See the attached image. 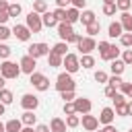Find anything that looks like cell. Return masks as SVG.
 I'll list each match as a JSON object with an SVG mask.
<instances>
[{"label":"cell","instance_id":"ffe728a7","mask_svg":"<svg viewBox=\"0 0 132 132\" xmlns=\"http://www.w3.org/2000/svg\"><path fill=\"white\" fill-rule=\"evenodd\" d=\"M109 68H111V72H113L116 76H122V72H124L126 64H124V60H120V58H118V60H111V66H109Z\"/></svg>","mask_w":132,"mask_h":132},{"label":"cell","instance_id":"836d02e7","mask_svg":"<svg viewBox=\"0 0 132 132\" xmlns=\"http://www.w3.org/2000/svg\"><path fill=\"white\" fill-rule=\"evenodd\" d=\"M12 54V50L6 43H0V60H8V56Z\"/></svg>","mask_w":132,"mask_h":132},{"label":"cell","instance_id":"4316f807","mask_svg":"<svg viewBox=\"0 0 132 132\" xmlns=\"http://www.w3.org/2000/svg\"><path fill=\"white\" fill-rule=\"evenodd\" d=\"M12 99H14L12 91H8V89H2V91H0V101H2L4 105H10V103H12Z\"/></svg>","mask_w":132,"mask_h":132},{"label":"cell","instance_id":"680465c9","mask_svg":"<svg viewBox=\"0 0 132 132\" xmlns=\"http://www.w3.org/2000/svg\"><path fill=\"white\" fill-rule=\"evenodd\" d=\"M0 132H6V124H2V122H0Z\"/></svg>","mask_w":132,"mask_h":132},{"label":"cell","instance_id":"91938a15","mask_svg":"<svg viewBox=\"0 0 132 132\" xmlns=\"http://www.w3.org/2000/svg\"><path fill=\"white\" fill-rule=\"evenodd\" d=\"M103 4H116V0H103Z\"/></svg>","mask_w":132,"mask_h":132},{"label":"cell","instance_id":"816d5d0a","mask_svg":"<svg viewBox=\"0 0 132 132\" xmlns=\"http://www.w3.org/2000/svg\"><path fill=\"white\" fill-rule=\"evenodd\" d=\"M8 6H10V4H8V0H0V12H6V10H8Z\"/></svg>","mask_w":132,"mask_h":132},{"label":"cell","instance_id":"6f0895ef","mask_svg":"<svg viewBox=\"0 0 132 132\" xmlns=\"http://www.w3.org/2000/svg\"><path fill=\"white\" fill-rule=\"evenodd\" d=\"M128 111H130V116H132V99L128 101Z\"/></svg>","mask_w":132,"mask_h":132},{"label":"cell","instance_id":"1f68e13d","mask_svg":"<svg viewBox=\"0 0 132 132\" xmlns=\"http://www.w3.org/2000/svg\"><path fill=\"white\" fill-rule=\"evenodd\" d=\"M116 6H118V10L128 12V10L132 8V0H118V2H116Z\"/></svg>","mask_w":132,"mask_h":132},{"label":"cell","instance_id":"94428289","mask_svg":"<svg viewBox=\"0 0 132 132\" xmlns=\"http://www.w3.org/2000/svg\"><path fill=\"white\" fill-rule=\"evenodd\" d=\"M95 132H97V130H95ZM99 132H103V130H99Z\"/></svg>","mask_w":132,"mask_h":132},{"label":"cell","instance_id":"52a82bcc","mask_svg":"<svg viewBox=\"0 0 132 132\" xmlns=\"http://www.w3.org/2000/svg\"><path fill=\"white\" fill-rule=\"evenodd\" d=\"M76 45H78V52H80V56H85V54H91L93 50H97V41H95V37H89V35L80 37V41H78Z\"/></svg>","mask_w":132,"mask_h":132},{"label":"cell","instance_id":"83f0119b","mask_svg":"<svg viewBox=\"0 0 132 132\" xmlns=\"http://www.w3.org/2000/svg\"><path fill=\"white\" fill-rule=\"evenodd\" d=\"M99 31H101V23H99V21H95V23L87 25V35H89V37H95Z\"/></svg>","mask_w":132,"mask_h":132},{"label":"cell","instance_id":"9f6ffc18","mask_svg":"<svg viewBox=\"0 0 132 132\" xmlns=\"http://www.w3.org/2000/svg\"><path fill=\"white\" fill-rule=\"evenodd\" d=\"M4 80H6V78H4V76H2V74H0V91H2V89H4Z\"/></svg>","mask_w":132,"mask_h":132},{"label":"cell","instance_id":"8fae6325","mask_svg":"<svg viewBox=\"0 0 132 132\" xmlns=\"http://www.w3.org/2000/svg\"><path fill=\"white\" fill-rule=\"evenodd\" d=\"M12 35H14L19 41H29V39H31V31H29V27H27V25H19V23L12 27Z\"/></svg>","mask_w":132,"mask_h":132},{"label":"cell","instance_id":"9c48e42d","mask_svg":"<svg viewBox=\"0 0 132 132\" xmlns=\"http://www.w3.org/2000/svg\"><path fill=\"white\" fill-rule=\"evenodd\" d=\"M19 66H21V72H25V74H33L35 72V66H37V60L35 58H31L29 54H25L23 58H21V62H19Z\"/></svg>","mask_w":132,"mask_h":132},{"label":"cell","instance_id":"60d3db41","mask_svg":"<svg viewBox=\"0 0 132 132\" xmlns=\"http://www.w3.org/2000/svg\"><path fill=\"white\" fill-rule=\"evenodd\" d=\"M64 113H66V116H74V113H76L74 101H70V103H64Z\"/></svg>","mask_w":132,"mask_h":132},{"label":"cell","instance_id":"e575fe53","mask_svg":"<svg viewBox=\"0 0 132 132\" xmlns=\"http://www.w3.org/2000/svg\"><path fill=\"white\" fill-rule=\"evenodd\" d=\"M12 35V29H8L6 25H0V41H6Z\"/></svg>","mask_w":132,"mask_h":132},{"label":"cell","instance_id":"6125c7cd","mask_svg":"<svg viewBox=\"0 0 132 132\" xmlns=\"http://www.w3.org/2000/svg\"><path fill=\"white\" fill-rule=\"evenodd\" d=\"M128 132H132V128H130V130H128Z\"/></svg>","mask_w":132,"mask_h":132},{"label":"cell","instance_id":"cb8c5ba5","mask_svg":"<svg viewBox=\"0 0 132 132\" xmlns=\"http://www.w3.org/2000/svg\"><path fill=\"white\" fill-rule=\"evenodd\" d=\"M21 122H23V126H33V124L37 122V116H35L33 111H25V113L21 116Z\"/></svg>","mask_w":132,"mask_h":132},{"label":"cell","instance_id":"d6a6232c","mask_svg":"<svg viewBox=\"0 0 132 132\" xmlns=\"http://www.w3.org/2000/svg\"><path fill=\"white\" fill-rule=\"evenodd\" d=\"M120 43H122L124 47H132V33H122Z\"/></svg>","mask_w":132,"mask_h":132},{"label":"cell","instance_id":"f5cc1de1","mask_svg":"<svg viewBox=\"0 0 132 132\" xmlns=\"http://www.w3.org/2000/svg\"><path fill=\"white\" fill-rule=\"evenodd\" d=\"M103 132H118V130H116V126H111V124H109V126H105V128H103Z\"/></svg>","mask_w":132,"mask_h":132},{"label":"cell","instance_id":"44dd1931","mask_svg":"<svg viewBox=\"0 0 132 132\" xmlns=\"http://www.w3.org/2000/svg\"><path fill=\"white\" fill-rule=\"evenodd\" d=\"M21 130H23V122L21 120L12 118V120L6 122V132H21Z\"/></svg>","mask_w":132,"mask_h":132},{"label":"cell","instance_id":"f6af8a7d","mask_svg":"<svg viewBox=\"0 0 132 132\" xmlns=\"http://www.w3.org/2000/svg\"><path fill=\"white\" fill-rule=\"evenodd\" d=\"M116 93H118V91H116V87H111V85H107V87H105V97L113 99V97H116Z\"/></svg>","mask_w":132,"mask_h":132},{"label":"cell","instance_id":"d590c367","mask_svg":"<svg viewBox=\"0 0 132 132\" xmlns=\"http://www.w3.org/2000/svg\"><path fill=\"white\" fill-rule=\"evenodd\" d=\"M116 10H118V6H116V4H103V14L113 16V14H116Z\"/></svg>","mask_w":132,"mask_h":132},{"label":"cell","instance_id":"5b68a950","mask_svg":"<svg viewBox=\"0 0 132 132\" xmlns=\"http://www.w3.org/2000/svg\"><path fill=\"white\" fill-rule=\"evenodd\" d=\"M62 66L66 68V72H68V74H74V72L80 68V58H78L76 54H70V52H68V54L64 56V62H62Z\"/></svg>","mask_w":132,"mask_h":132},{"label":"cell","instance_id":"b9f144b4","mask_svg":"<svg viewBox=\"0 0 132 132\" xmlns=\"http://www.w3.org/2000/svg\"><path fill=\"white\" fill-rule=\"evenodd\" d=\"M109 45H111V43H107V41H99V45H97V47H99V56H101V58H103V56L107 54Z\"/></svg>","mask_w":132,"mask_h":132},{"label":"cell","instance_id":"bcb514c9","mask_svg":"<svg viewBox=\"0 0 132 132\" xmlns=\"http://www.w3.org/2000/svg\"><path fill=\"white\" fill-rule=\"evenodd\" d=\"M113 103H116V107H118V105H124V103H126V97H124L122 93H116V97H113Z\"/></svg>","mask_w":132,"mask_h":132},{"label":"cell","instance_id":"30bf717a","mask_svg":"<svg viewBox=\"0 0 132 132\" xmlns=\"http://www.w3.org/2000/svg\"><path fill=\"white\" fill-rule=\"evenodd\" d=\"M80 122H82V128H85L87 132H95V130L99 128V118H97V116L85 113V116L80 118Z\"/></svg>","mask_w":132,"mask_h":132},{"label":"cell","instance_id":"11a10c76","mask_svg":"<svg viewBox=\"0 0 132 132\" xmlns=\"http://www.w3.org/2000/svg\"><path fill=\"white\" fill-rule=\"evenodd\" d=\"M21 132H35V130H33V126H25Z\"/></svg>","mask_w":132,"mask_h":132},{"label":"cell","instance_id":"2e32d148","mask_svg":"<svg viewBox=\"0 0 132 132\" xmlns=\"http://www.w3.org/2000/svg\"><path fill=\"white\" fill-rule=\"evenodd\" d=\"M120 25L126 33H132V14L130 12H122L120 14Z\"/></svg>","mask_w":132,"mask_h":132},{"label":"cell","instance_id":"484cf974","mask_svg":"<svg viewBox=\"0 0 132 132\" xmlns=\"http://www.w3.org/2000/svg\"><path fill=\"white\" fill-rule=\"evenodd\" d=\"M66 50H68V43H66V41H58V43L52 47V52H54V54H58V56H62V58L68 54Z\"/></svg>","mask_w":132,"mask_h":132},{"label":"cell","instance_id":"ba28073f","mask_svg":"<svg viewBox=\"0 0 132 132\" xmlns=\"http://www.w3.org/2000/svg\"><path fill=\"white\" fill-rule=\"evenodd\" d=\"M21 107H23L25 111H35V109L39 107V97H37V95H31V93H25V95L21 97Z\"/></svg>","mask_w":132,"mask_h":132},{"label":"cell","instance_id":"7c38bea8","mask_svg":"<svg viewBox=\"0 0 132 132\" xmlns=\"http://www.w3.org/2000/svg\"><path fill=\"white\" fill-rule=\"evenodd\" d=\"M74 107H76V113H91V107H93V103H91V99H87V97H76L74 99Z\"/></svg>","mask_w":132,"mask_h":132},{"label":"cell","instance_id":"f35d334b","mask_svg":"<svg viewBox=\"0 0 132 132\" xmlns=\"http://www.w3.org/2000/svg\"><path fill=\"white\" fill-rule=\"evenodd\" d=\"M95 80H97V82H107V80H109V76H107V72L97 70V72H95Z\"/></svg>","mask_w":132,"mask_h":132},{"label":"cell","instance_id":"8992f818","mask_svg":"<svg viewBox=\"0 0 132 132\" xmlns=\"http://www.w3.org/2000/svg\"><path fill=\"white\" fill-rule=\"evenodd\" d=\"M29 82H31L37 91H47V89H50V78H47L45 74H41V72H33V74L29 76Z\"/></svg>","mask_w":132,"mask_h":132},{"label":"cell","instance_id":"ac0fdd59","mask_svg":"<svg viewBox=\"0 0 132 132\" xmlns=\"http://www.w3.org/2000/svg\"><path fill=\"white\" fill-rule=\"evenodd\" d=\"M41 21H43V27H50V29H52V27H58V19H56L54 12H50V10L41 14Z\"/></svg>","mask_w":132,"mask_h":132},{"label":"cell","instance_id":"74e56055","mask_svg":"<svg viewBox=\"0 0 132 132\" xmlns=\"http://www.w3.org/2000/svg\"><path fill=\"white\" fill-rule=\"evenodd\" d=\"M116 116H122V118L130 116V111H128V103H124V105H118V107H116Z\"/></svg>","mask_w":132,"mask_h":132},{"label":"cell","instance_id":"4dcf8cb0","mask_svg":"<svg viewBox=\"0 0 132 132\" xmlns=\"http://www.w3.org/2000/svg\"><path fill=\"white\" fill-rule=\"evenodd\" d=\"M66 126H68V128H76V126H80V116H78V113H74V116H66Z\"/></svg>","mask_w":132,"mask_h":132},{"label":"cell","instance_id":"d6986e66","mask_svg":"<svg viewBox=\"0 0 132 132\" xmlns=\"http://www.w3.org/2000/svg\"><path fill=\"white\" fill-rule=\"evenodd\" d=\"M78 21H80V23H82V25L87 27V25L95 23V21H97V16H95V12H93V10H82V12H80V19H78Z\"/></svg>","mask_w":132,"mask_h":132},{"label":"cell","instance_id":"7a4b0ae2","mask_svg":"<svg viewBox=\"0 0 132 132\" xmlns=\"http://www.w3.org/2000/svg\"><path fill=\"white\" fill-rule=\"evenodd\" d=\"M0 74H2L4 78H8V80L19 78V76H21V66H16V64L10 62V60H4V62L0 64Z\"/></svg>","mask_w":132,"mask_h":132},{"label":"cell","instance_id":"8d00e7d4","mask_svg":"<svg viewBox=\"0 0 132 132\" xmlns=\"http://www.w3.org/2000/svg\"><path fill=\"white\" fill-rule=\"evenodd\" d=\"M54 16L58 19V23H64L66 21V8H56L54 10Z\"/></svg>","mask_w":132,"mask_h":132},{"label":"cell","instance_id":"9a60e30c","mask_svg":"<svg viewBox=\"0 0 132 132\" xmlns=\"http://www.w3.org/2000/svg\"><path fill=\"white\" fill-rule=\"evenodd\" d=\"M66 120H62V118H52V122H50V130L52 132H66Z\"/></svg>","mask_w":132,"mask_h":132},{"label":"cell","instance_id":"7dc6e473","mask_svg":"<svg viewBox=\"0 0 132 132\" xmlns=\"http://www.w3.org/2000/svg\"><path fill=\"white\" fill-rule=\"evenodd\" d=\"M70 4H72L74 8H78V10H80V8H85V6H87V0H70Z\"/></svg>","mask_w":132,"mask_h":132},{"label":"cell","instance_id":"603a6c76","mask_svg":"<svg viewBox=\"0 0 132 132\" xmlns=\"http://www.w3.org/2000/svg\"><path fill=\"white\" fill-rule=\"evenodd\" d=\"M62 62H64V58H62V56H58V54L50 52V56H47V64H50L52 68H58V66H62Z\"/></svg>","mask_w":132,"mask_h":132},{"label":"cell","instance_id":"e0dca14e","mask_svg":"<svg viewBox=\"0 0 132 132\" xmlns=\"http://www.w3.org/2000/svg\"><path fill=\"white\" fill-rule=\"evenodd\" d=\"M78 19H80V10L74 8V6H68V8H66V23L72 25V23H76Z\"/></svg>","mask_w":132,"mask_h":132},{"label":"cell","instance_id":"ab89813d","mask_svg":"<svg viewBox=\"0 0 132 132\" xmlns=\"http://www.w3.org/2000/svg\"><path fill=\"white\" fill-rule=\"evenodd\" d=\"M62 95V99H64V103H70V101H74L76 99V95H74V91H64V93H60Z\"/></svg>","mask_w":132,"mask_h":132},{"label":"cell","instance_id":"4fadbf2b","mask_svg":"<svg viewBox=\"0 0 132 132\" xmlns=\"http://www.w3.org/2000/svg\"><path fill=\"white\" fill-rule=\"evenodd\" d=\"M113 118H116V109H111V107H103L101 113H99V122L105 124V126H109L113 122Z\"/></svg>","mask_w":132,"mask_h":132},{"label":"cell","instance_id":"c3c4849f","mask_svg":"<svg viewBox=\"0 0 132 132\" xmlns=\"http://www.w3.org/2000/svg\"><path fill=\"white\" fill-rule=\"evenodd\" d=\"M35 132H52V130H50L47 124H37V126H35Z\"/></svg>","mask_w":132,"mask_h":132},{"label":"cell","instance_id":"3957f363","mask_svg":"<svg viewBox=\"0 0 132 132\" xmlns=\"http://www.w3.org/2000/svg\"><path fill=\"white\" fill-rule=\"evenodd\" d=\"M25 25L29 27V31L31 33H39L41 29H43V21H41V14H37V12H29L27 14V19H25Z\"/></svg>","mask_w":132,"mask_h":132},{"label":"cell","instance_id":"d4e9b609","mask_svg":"<svg viewBox=\"0 0 132 132\" xmlns=\"http://www.w3.org/2000/svg\"><path fill=\"white\" fill-rule=\"evenodd\" d=\"M33 12H37V14L47 12V2L45 0H33Z\"/></svg>","mask_w":132,"mask_h":132},{"label":"cell","instance_id":"f1b7e54d","mask_svg":"<svg viewBox=\"0 0 132 132\" xmlns=\"http://www.w3.org/2000/svg\"><path fill=\"white\" fill-rule=\"evenodd\" d=\"M80 66H82V68H93V66H95V58H93L91 54L80 56Z\"/></svg>","mask_w":132,"mask_h":132},{"label":"cell","instance_id":"6da1fadb","mask_svg":"<svg viewBox=\"0 0 132 132\" xmlns=\"http://www.w3.org/2000/svg\"><path fill=\"white\" fill-rule=\"evenodd\" d=\"M74 89H76V82H74L72 74L60 72L58 78H56V91H58V93H64V91H74Z\"/></svg>","mask_w":132,"mask_h":132},{"label":"cell","instance_id":"7402d4cb","mask_svg":"<svg viewBox=\"0 0 132 132\" xmlns=\"http://www.w3.org/2000/svg\"><path fill=\"white\" fill-rule=\"evenodd\" d=\"M118 56H120V47H118V45H109L107 54H105L101 60H105V62H111V60H118Z\"/></svg>","mask_w":132,"mask_h":132},{"label":"cell","instance_id":"5bb4252c","mask_svg":"<svg viewBox=\"0 0 132 132\" xmlns=\"http://www.w3.org/2000/svg\"><path fill=\"white\" fill-rule=\"evenodd\" d=\"M122 33H124V29H122L120 21H113V23H109V27H107V35H109L111 39H116V37H122Z\"/></svg>","mask_w":132,"mask_h":132},{"label":"cell","instance_id":"f907efd6","mask_svg":"<svg viewBox=\"0 0 132 132\" xmlns=\"http://www.w3.org/2000/svg\"><path fill=\"white\" fill-rule=\"evenodd\" d=\"M8 19H10V14H8V10H6V12H0V25H4V23H6Z\"/></svg>","mask_w":132,"mask_h":132},{"label":"cell","instance_id":"681fc988","mask_svg":"<svg viewBox=\"0 0 132 132\" xmlns=\"http://www.w3.org/2000/svg\"><path fill=\"white\" fill-rule=\"evenodd\" d=\"M68 4H70V0H56L58 8H68Z\"/></svg>","mask_w":132,"mask_h":132},{"label":"cell","instance_id":"277c9868","mask_svg":"<svg viewBox=\"0 0 132 132\" xmlns=\"http://www.w3.org/2000/svg\"><path fill=\"white\" fill-rule=\"evenodd\" d=\"M50 52H52V50H50V45H47V43H31V45L27 47V54H29L31 58H35V60H37V58H41V56H45V58H47V56H50Z\"/></svg>","mask_w":132,"mask_h":132},{"label":"cell","instance_id":"ee69618b","mask_svg":"<svg viewBox=\"0 0 132 132\" xmlns=\"http://www.w3.org/2000/svg\"><path fill=\"white\" fill-rule=\"evenodd\" d=\"M122 82H124V80H122V76H116V74H113V76H109V80H107V85H111V87H120Z\"/></svg>","mask_w":132,"mask_h":132},{"label":"cell","instance_id":"7bdbcfd3","mask_svg":"<svg viewBox=\"0 0 132 132\" xmlns=\"http://www.w3.org/2000/svg\"><path fill=\"white\" fill-rule=\"evenodd\" d=\"M122 60H124L126 66L132 64V50H124V52H122Z\"/></svg>","mask_w":132,"mask_h":132},{"label":"cell","instance_id":"db71d44e","mask_svg":"<svg viewBox=\"0 0 132 132\" xmlns=\"http://www.w3.org/2000/svg\"><path fill=\"white\" fill-rule=\"evenodd\" d=\"M4 111H6V105H4V103H2V101H0V118H2V116H4Z\"/></svg>","mask_w":132,"mask_h":132},{"label":"cell","instance_id":"f546056e","mask_svg":"<svg viewBox=\"0 0 132 132\" xmlns=\"http://www.w3.org/2000/svg\"><path fill=\"white\" fill-rule=\"evenodd\" d=\"M21 12H23V8H21V4H19V2H12V4L8 6V14H10V19H16Z\"/></svg>","mask_w":132,"mask_h":132}]
</instances>
